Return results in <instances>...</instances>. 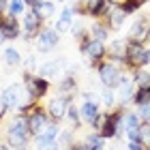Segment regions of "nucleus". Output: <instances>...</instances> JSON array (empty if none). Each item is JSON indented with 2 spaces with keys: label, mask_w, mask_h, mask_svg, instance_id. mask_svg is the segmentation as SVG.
<instances>
[{
  "label": "nucleus",
  "mask_w": 150,
  "mask_h": 150,
  "mask_svg": "<svg viewBox=\"0 0 150 150\" xmlns=\"http://www.w3.org/2000/svg\"><path fill=\"white\" fill-rule=\"evenodd\" d=\"M139 142L146 148H150V122H142L139 125Z\"/></svg>",
  "instance_id": "32"
},
{
  "label": "nucleus",
  "mask_w": 150,
  "mask_h": 150,
  "mask_svg": "<svg viewBox=\"0 0 150 150\" xmlns=\"http://www.w3.org/2000/svg\"><path fill=\"white\" fill-rule=\"evenodd\" d=\"M146 101H150V90H142V88H137L135 94H133V103L139 107L142 103H146Z\"/></svg>",
  "instance_id": "33"
},
{
  "label": "nucleus",
  "mask_w": 150,
  "mask_h": 150,
  "mask_svg": "<svg viewBox=\"0 0 150 150\" xmlns=\"http://www.w3.org/2000/svg\"><path fill=\"white\" fill-rule=\"evenodd\" d=\"M101 99H103V105L105 107H112L116 105V101H118V94H116V88H105L103 86V90H101Z\"/></svg>",
  "instance_id": "27"
},
{
  "label": "nucleus",
  "mask_w": 150,
  "mask_h": 150,
  "mask_svg": "<svg viewBox=\"0 0 150 150\" xmlns=\"http://www.w3.org/2000/svg\"><path fill=\"white\" fill-rule=\"evenodd\" d=\"M32 11H35L41 19H47V17H52L54 13H56V4H54V0H39V2L32 6Z\"/></svg>",
  "instance_id": "21"
},
{
  "label": "nucleus",
  "mask_w": 150,
  "mask_h": 150,
  "mask_svg": "<svg viewBox=\"0 0 150 150\" xmlns=\"http://www.w3.org/2000/svg\"><path fill=\"white\" fill-rule=\"evenodd\" d=\"M88 35L92 39H97V41H107L110 39V28L103 26V24H92L90 28H88Z\"/></svg>",
  "instance_id": "25"
},
{
  "label": "nucleus",
  "mask_w": 150,
  "mask_h": 150,
  "mask_svg": "<svg viewBox=\"0 0 150 150\" xmlns=\"http://www.w3.org/2000/svg\"><path fill=\"white\" fill-rule=\"evenodd\" d=\"M127 150H146V146L139 139H127Z\"/></svg>",
  "instance_id": "36"
},
{
  "label": "nucleus",
  "mask_w": 150,
  "mask_h": 150,
  "mask_svg": "<svg viewBox=\"0 0 150 150\" xmlns=\"http://www.w3.org/2000/svg\"><path fill=\"white\" fill-rule=\"evenodd\" d=\"M79 52H81V56L90 60V64H101L103 62V58L107 56V47L103 41H97V39H92L90 35H86L84 39L79 41Z\"/></svg>",
  "instance_id": "3"
},
{
  "label": "nucleus",
  "mask_w": 150,
  "mask_h": 150,
  "mask_svg": "<svg viewBox=\"0 0 150 150\" xmlns=\"http://www.w3.org/2000/svg\"><path fill=\"white\" fill-rule=\"evenodd\" d=\"M24 6H26L24 0H9L6 13H9V15H13V17H17V15H22V13H24Z\"/></svg>",
  "instance_id": "31"
},
{
  "label": "nucleus",
  "mask_w": 150,
  "mask_h": 150,
  "mask_svg": "<svg viewBox=\"0 0 150 150\" xmlns=\"http://www.w3.org/2000/svg\"><path fill=\"white\" fill-rule=\"evenodd\" d=\"M37 50L41 54H47V52H52V50H56L58 43H60V35L54 28H43L37 35Z\"/></svg>",
  "instance_id": "9"
},
{
  "label": "nucleus",
  "mask_w": 150,
  "mask_h": 150,
  "mask_svg": "<svg viewBox=\"0 0 150 150\" xmlns=\"http://www.w3.org/2000/svg\"><path fill=\"white\" fill-rule=\"evenodd\" d=\"M122 116H125V110H116V112H107V120H105V125L103 129H101V135H103L105 139H112V137H120V135H125L122 133Z\"/></svg>",
  "instance_id": "6"
},
{
  "label": "nucleus",
  "mask_w": 150,
  "mask_h": 150,
  "mask_svg": "<svg viewBox=\"0 0 150 150\" xmlns=\"http://www.w3.org/2000/svg\"><path fill=\"white\" fill-rule=\"evenodd\" d=\"M58 2H64V0H58Z\"/></svg>",
  "instance_id": "42"
},
{
  "label": "nucleus",
  "mask_w": 150,
  "mask_h": 150,
  "mask_svg": "<svg viewBox=\"0 0 150 150\" xmlns=\"http://www.w3.org/2000/svg\"><path fill=\"white\" fill-rule=\"evenodd\" d=\"M0 101H2V105L6 107V112L9 110H17V107L22 105V86L19 84L6 86L4 90L0 92Z\"/></svg>",
  "instance_id": "10"
},
{
  "label": "nucleus",
  "mask_w": 150,
  "mask_h": 150,
  "mask_svg": "<svg viewBox=\"0 0 150 150\" xmlns=\"http://www.w3.org/2000/svg\"><path fill=\"white\" fill-rule=\"evenodd\" d=\"M64 67H67V60H64V58L50 60V62H45V64L39 67V75H41V77H45V79L60 77V75H67V73H64Z\"/></svg>",
  "instance_id": "12"
},
{
  "label": "nucleus",
  "mask_w": 150,
  "mask_h": 150,
  "mask_svg": "<svg viewBox=\"0 0 150 150\" xmlns=\"http://www.w3.org/2000/svg\"><path fill=\"white\" fill-rule=\"evenodd\" d=\"M125 60H127V67L133 71L137 69H144V67L150 64L148 60V47L139 41H133V39H127L125 41Z\"/></svg>",
  "instance_id": "2"
},
{
  "label": "nucleus",
  "mask_w": 150,
  "mask_h": 150,
  "mask_svg": "<svg viewBox=\"0 0 150 150\" xmlns=\"http://www.w3.org/2000/svg\"><path fill=\"white\" fill-rule=\"evenodd\" d=\"M137 114H139V118H142V122H150V101H146V103H142L139 107H137Z\"/></svg>",
  "instance_id": "34"
},
{
  "label": "nucleus",
  "mask_w": 150,
  "mask_h": 150,
  "mask_svg": "<svg viewBox=\"0 0 150 150\" xmlns=\"http://www.w3.org/2000/svg\"><path fill=\"white\" fill-rule=\"evenodd\" d=\"M73 6H64L62 11H60V15H58V19H56V24H54V30L58 32V35H62V32H69L71 30V26H73Z\"/></svg>",
  "instance_id": "17"
},
{
  "label": "nucleus",
  "mask_w": 150,
  "mask_h": 150,
  "mask_svg": "<svg viewBox=\"0 0 150 150\" xmlns=\"http://www.w3.org/2000/svg\"><path fill=\"white\" fill-rule=\"evenodd\" d=\"M118 101L120 105H127L129 101H133V94H135V81L131 77H127V75H122L120 77V84H118Z\"/></svg>",
  "instance_id": "15"
},
{
  "label": "nucleus",
  "mask_w": 150,
  "mask_h": 150,
  "mask_svg": "<svg viewBox=\"0 0 150 150\" xmlns=\"http://www.w3.org/2000/svg\"><path fill=\"white\" fill-rule=\"evenodd\" d=\"M125 150H127V148H125Z\"/></svg>",
  "instance_id": "43"
},
{
  "label": "nucleus",
  "mask_w": 150,
  "mask_h": 150,
  "mask_svg": "<svg viewBox=\"0 0 150 150\" xmlns=\"http://www.w3.org/2000/svg\"><path fill=\"white\" fill-rule=\"evenodd\" d=\"M105 142H107V139L103 137V135L94 131V133H90V135H86V137L81 139V144H84L86 150H103V148H105Z\"/></svg>",
  "instance_id": "20"
},
{
  "label": "nucleus",
  "mask_w": 150,
  "mask_h": 150,
  "mask_svg": "<svg viewBox=\"0 0 150 150\" xmlns=\"http://www.w3.org/2000/svg\"><path fill=\"white\" fill-rule=\"evenodd\" d=\"M67 118H69V122H71V129H73V131L81 127V114H79V110H77V107H75L73 103L69 105V110H67Z\"/></svg>",
  "instance_id": "28"
},
{
  "label": "nucleus",
  "mask_w": 150,
  "mask_h": 150,
  "mask_svg": "<svg viewBox=\"0 0 150 150\" xmlns=\"http://www.w3.org/2000/svg\"><path fill=\"white\" fill-rule=\"evenodd\" d=\"M22 77L26 84V92H28V101H37L50 92V79L41 77V75H32L30 71H24Z\"/></svg>",
  "instance_id": "4"
},
{
  "label": "nucleus",
  "mask_w": 150,
  "mask_h": 150,
  "mask_svg": "<svg viewBox=\"0 0 150 150\" xmlns=\"http://www.w3.org/2000/svg\"><path fill=\"white\" fill-rule=\"evenodd\" d=\"M4 114H6V107L2 105V101H0V120H2V116H4Z\"/></svg>",
  "instance_id": "38"
},
{
  "label": "nucleus",
  "mask_w": 150,
  "mask_h": 150,
  "mask_svg": "<svg viewBox=\"0 0 150 150\" xmlns=\"http://www.w3.org/2000/svg\"><path fill=\"white\" fill-rule=\"evenodd\" d=\"M127 22V15H125V11L120 9L118 4H112V9L107 11V28H114V30H118L122 24Z\"/></svg>",
  "instance_id": "19"
},
{
  "label": "nucleus",
  "mask_w": 150,
  "mask_h": 150,
  "mask_svg": "<svg viewBox=\"0 0 150 150\" xmlns=\"http://www.w3.org/2000/svg\"><path fill=\"white\" fill-rule=\"evenodd\" d=\"M35 144H37V150H58L60 148L58 139H47V137H43V135H37Z\"/></svg>",
  "instance_id": "26"
},
{
  "label": "nucleus",
  "mask_w": 150,
  "mask_h": 150,
  "mask_svg": "<svg viewBox=\"0 0 150 150\" xmlns=\"http://www.w3.org/2000/svg\"><path fill=\"white\" fill-rule=\"evenodd\" d=\"M148 43H150V39H148ZM148 60H150V45H148Z\"/></svg>",
  "instance_id": "40"
},
{
  "label": "nucleus",
  "mask_w": 150,
  "mask_h": 150,
  "mask_svg": "<svg viewBox=\"0 0 150 150\" xmlns=\"http://www.w3.org/2000/svg\"><path fill=\"white\" fill-rule=\"evenodd\" d=\"M37 64V60H35V56H26V69H32V67H35Z\"/></svg>",
  "instance_id": "37"
},
{
  "label": "nucleus",
  "mask_w": 150,
  "mask_h": 150,
  "mask_svg": "<svg viewBox=\"0 0 150 150\" xmlns=\"http://www.w3.org/2000/svg\"><path fill=\"white\" fill-rule=\"evenodd\" d=\"M144 2H146V0H122L118 6H120L122 11H125V15H131V13H135Z\"/></svg>",
  "instance_id": "30"
},
{
  "label": "nucleus",
  "mask_w": 150,
  "mask_h": 150,
  "mask_svg": "<svg viewBox=\"0 0 150 150\" xmlns=\"http://www.w3.org/2000/svg\"><path fill=\"white\" fill-rule=\"evenodd\" d=\"M120 77H122V71L118 69V64L110 62V60H107V62L103 60V62L99 64V79L105 88H118Z\"/></svg>",
  "instance_id": "7"
},
{
  "label": "nucleus",
  "mask_w": 150,
  "mask_h": 150,
  "mask_svg": "<svg viewBox=\"0 0 150 150\" xmlns=\"http://www.w3.org/2000/svg\"><path fill=\"white\" fill-rule=\"evenodd\" d=\"M2 19H4V15H2V13H0V22H2Z\"/></svg>",
  "instance_id": "41"
},
{
  "label": "nucleus",
  "mask_w": 150,
  "mask_h": 150,
  "mask_svg": "<svg viewBox=\"0 0 150 150\" xmlns=\"http://www.w3.org/2000/svg\"><path fill=\"white\" fill-rule=\"evenodd\" d=\"M39 135H43V137H47V139H58V135H60V127H58V122L50 120V122H47V127H45Z\"/></svg>",
  "instance_id": "29"
},
{
  "label": "nucleus",
  "mask_w": 150,
  "mask_h": 150,
  "mask_svg": "<svg viewBox=\"0 0 150 150\" xmlns=\"http://www.w3.org/2000/svg\"><path fill=\"white\" fill-rule=\"evenodd\" d=\"M43 30V19H41L35 11H26L24 13V22H22V35L26 41H32L37 39V35Z\"/></svg>",
  "instance_id": "8"
},
{
  "label": "nucleus",
  "mask_w": 150,
  "mask_h": 150,
  "mask_svg": "<svg viewBox=\"0 0 150 150\" xmlns=\"http://www.w3.org/2000/svg\"><path fill=\"white\" fill-rule=\"evenodd\" d=\"M2 58H4L6 67H19L22 64V54H19L15 47H6V50L2 52Z\"/></svg>",
  "instance_id": "22"
},
{
  "label": "nucleus",
  "mask_w": 150,
  "mask_h": 150,
  "mask_svg": "<svg viewBox=\"0 0 150 150\" xmlns=\"http://www.w3.org/2000/svg\"><path fill=\"white\" fill-rule=\"evenodd\" d=\"M112 0H86L84 6H86V13L90 17H101V15H107V11L112 9Z\"/></svg>",
  "instance_id": "16"
},
{
  "label": "nucleus",
  "mask_w": 150,
  "mask_h": 150,
  "mask_svg": "<svg viewBox=\"0 0 150 150\" xmlns=\"http://www.w3.org/2000/svg\"><path fill=\"white\" fill-rule=\"evenodd\" d=\"M73 97H69V94H58V97L50 99V103H47L45 112L47 116L54 120V122H60L62 118H67V110H69Z\"/></svg>",
  "instance_id": "5"
},
{
  "label": "nucleus",
  "mask_w": 150,
  "mask_h": 150,
  "mask_svg": "<svg viewBox=\"0 0 150 150\" xmlns=\"http://www.w3.org/2000/svg\"><path fill=\"white\" fill-rule=\"evenodd\" d=\"M24 2H26V6H30V9H32V6H35L39 0H24Z\"/></svg>",
  "instance_id": "39"
},
{
  "label": "nucleus",
  "mask_w": 150,
  "mask_h": 150,
  "mask_svg": "<svg viewBox=\"0 0 150 150\" xmlns=\"http://www.w3.org/2000/svg\"><path fill=\"white\" fill-rule=\"evenodd\" d=\"M30 137H32V133H30V127H28V116L17 114L15 118L11 120V125L6 127V142H9V148L26 150Z\"/></svg>",
  "instance_id": "1"
},
{
  "label": "nucleus",
  "mask_w": 150,
  "mask_h": 150,
  "mask_svg": "<svg viewBox=\"0 0 150 150\" xmlns=\"http://www.w3.org/2000/svg\"><path fill=\"white\" fill-rule=\"evenodd\" d=\"M79 114H81V120H84L86 125H92V120L101 114L99 112V103L94 99H86L84 103H81V107H79Z\"/></svg>",
  "instance_id": "18"
},
{
  "label": "nucleus",
  "mask_w": 150,
  "mask_h": 150,
  "mask_svg": "<svg viewBox=\"0 0 150 150\" xmlns=\"http://www.w3.org/2000/svg\"><path fill=\"white\" fill-rule=\"evenodd\" d=\"M0 32L4 35L6 41H15V39L22 37V24L17 22V17L9 15V17H4L2 22H0Z\"/></svg>",
  "instance_id": "13"
},
{
  "label": "nucleus",
  "mask_w": 150,
  "mask_h": 150,
  "mask_svg": "<svg viewBox=\"0 0 150 150\" xmlns=\"http://www.w3.org/2000/svg\"><path fill=\"white\" fill-rule=\"evenodd\" d=\"M50 120H52V118L47 116L45 110H41V107H35V110L28 114V127H30L32 137H37V135L47 127V122H50Z\"/></svg>",
  "instance_id": "11"
},
{
  "label": "nucleus",
  "mask_w": 150,
  "mask_h": 150,
  "mask_svg": "<svg viewBox=\"0 0 150 150\" xmlns=\"http://www.w3.org/2000/svg\"><path fill=\"white\" fill-rule=\"evenodd\" d=\"M129 39H133V41H139V43L148 41V39H150V19H148V17H139L137 22H135V24L131 26Z\"/></svg>",
  "instance_id": "14"
},
{
  "label": "nucleus",
  "mask_w": 150,
  "mask_h": 150,
  "mask_svg": "<svg viewBox=\"0 0 150 150\" xmlns=\"http://www.w3.org/2000/svg\"><path fill=\"white\" fill-rule=\"evenodd\" d=\"M75 86H77V81H75V75H73V73L62 75V79H60V92H62V94H69V97H73Z\"/></svg>",
  "instance_id": "23"
},
{
  "label": "nucleus",
  "mask_w": 150,
  "mask_h": 150,
  "mask_svg": "<svg viewBox=\"0 0 150 150\" xmlns=\"http://www.w3.org/2000/svg\"><path fill=\"white\" fill-rule=\"evenodd\" d=\"M133 81H135V86L142 88V90H150V73L146 69H137L133 73Z\"/></svg>",
  "instance_id": "24"
},
{
  "label": "nucleus",
  "mask_w": 150,
  "mask_h": 150,
  "mask_svg": "<svg viewBox=\"0 0 150 150\" xmlns=\"http://www.w3.org/2000/svg\"><path fill=\"white\" fill-rule=\"evenodd\" d=\"M105 120H107V112H103V114H99V116H97V118H94V120H92V125H90V127H92V129H94V131H97V133H99V131H101V129H103V125H105Z\"/></svg>",
  "instance_id": "35"
}]
</instances>
